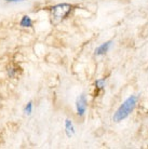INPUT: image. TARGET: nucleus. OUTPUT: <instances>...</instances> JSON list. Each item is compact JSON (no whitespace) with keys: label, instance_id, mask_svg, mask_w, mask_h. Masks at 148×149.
I'll return each instance as SVG.
<instances>
[{"label":"nucleus","instance_id":"nucleus-1","mask_svg":"<svg viewBox=\"0 0 148 149\" xmlns=\"http://www.w3.org/2000/svg\"><path fill=\"white\" fill-rule=\"evenodd\" d=\"M137 103V97L135 95L128 97L126 101L123 102L122 105L118 108V110L116 111V113L114 115V121L115 122H120L123 119H126V117L133 111L135 106Z\"/></svg>","mask_w":148,"mask_h":149},{"label":"nucleus","instance_id":"nucleus-2","mask_svg":"<svg viewBox=\"0 0 148 149\" xmlns=\"http://www.w3.org/2000/svg\"><path fill=\"white\" fill-rule=\"evenodd\" d=\"M71 6L68 3H61L56 4L51 9V15L53 19H57V21H62L66 17L67 15L71 13Z\"/></svg>","mask_w":148,"mask_h":149},{"label":"nucleus","instance_id":"nucleus-3","mask_svg":"<svg viewBox=\"0 0 148 149\" xmlns=\"http://www.w3.org/2000/svg\"><path fill=\"white\" fill-rule=\"evenodd\" d=\"M76 108H77L78 116H83L87 110V97L84 94H81L76 101Z\"/></svg>","mask_w":148,"mask_h":149},{"label":"nucleus","instance_id":"nucleus-4","mask_svg":"<svg viewBox=\"0 0 148 149\" xmlns=\"http://www.w3.org/2000/svg\"><path fill=\"white\" fill-rule=\"evenodd\" d=\"M110 45H111V41L104 42L103 45H101L98 48H96V50H95V54H96V55H103V54H105V53L109 50Z\"/></svg>","mask_w":148,"mask_h":149},{"label":"nucleus","instance_id":"nucleus-5","mask_svg":"<svg viewBox=\"0 0 148 149\" xmlns=\"http://www.w3.org/2000/svg\"><path fill=\"white\" fill-rule=\"evenodd\" d=\"M65 131H66V135L68 137H71L75 134V127L74 124L71 120L66 119L65 120Z\"/></svg>","mask_w":148,"mask_h":149},{"label":"nucleus","instance_id":"nucleus-6","mask_svg":"<svg viewBox=\"0 0 148 149\" xmlns=\"http://www.w3.org/2000/svg\"><path fill=\"white\" fill-rule=\"evenodd\" d=\"M20 25L22 27H31L33 26V22H31V19H30L28 15H25L23 16L21 22H20Z\"/></svg>","mask_w":148,"mask_h":149},{"label":"nucleus","instance_id":"nucleus-7","mask_svg":"<svg viewBox=\"0 0 148 149\" xmlns=\"http://www.w3.org/2000/svg\"><path fill=\"white\" fill-rule=\"evenodd\" d=\"M33 111V102H29L28 104L25 106V108H24V112H25V115L29 116Z\"/></svg>","mask_w":148,"mask_h":149},{"label":"nucleus","instance_id":"nucleus-8","mask_svg":"<svg viewBox=\"0 0 148 149\" xmlns=\"http://www.w3.org/2000/svg\"><path fill=\"white\" fill-rule=\"evenodd\" d=\"M95 86H96L97 89H103L104 86H105V81H104L103 79H101V80H97L95 82Z\"/></svg>","mask_w":148,"mask_h":149},{"label":"nucleus","instance_id":"nucleus-9","mask_svg":"<svg viewBox=\"0 0 148 149\" xmlns=\"http://www.w3.org/2000/svg\"><path fill=\"white\" fill-rule=\"evenodd\" d=\"M6 1H9V2H17V1H21V0H6Z\"/></svg>","mask_w":148,"mask_h":149}]
</instances>
